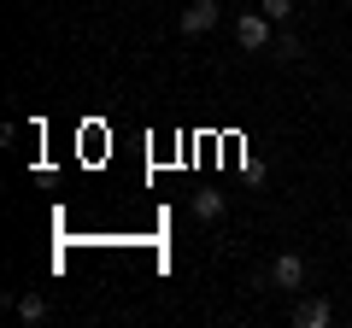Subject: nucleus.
<instances>
[{
    "label": "nucleus",
    "mask_w": 352,
    "mask_h": 328,
    "mask_svg": "<svg viewBox=\"0 0 352 328\" xmlns=\"http://www.w3.org/2000/svg\"><path fill=\"white\" fill-rule=\"evenodd\" d=\"M270 41H276V18L264 12V6H258V12H241V18H235V47H241V53H264Z\"/></svg>",
    "instance_id": "1"
},
{
    "label": "nucleus",
    "mask_w": 352,
    "mask_h": 328,
    "mask_svg": "<svg viewBox=\"0 0 352 328\" xmlns=\"http://www.w3.org/2000/svg\"><path fill=\"white\" fill-rule=\"evenodd\" d=\"M217 18H223L217 0H188V6L176 12V30H182V36H206V30H217Z\"/></svg>",
    "instance_id": "2"
},
{
    "label": "nucleus",
    "mask_w": 352,
    "mask_h": 328,
    "mask_svg": "<svg viewBox=\"0 0 352 328\" xmlns=\"http://www.w3.org/2000/svg\"><path fill=\"white\" fill-rule=\"evenodd\" d=\"M270 288L300 293V288H305V258H300V253H282L276 264H270Z\"/></svg>",
    "instance_id": "3"
},
{
    "label": "nucleus",
    "mask_w": 352,
    "mask_h": 328,
    "mask_svg": "<svg viewBox=\"0 0 352 328\" xmlns=\"http://www.w3.org/2000/svg\"><path fill=\"white\" fill-rule=\"evenodd\" d=\"M294 323H300V328H329V323H335V305H329V299H300V305H294Z\"/></svg>",
    "instance_id": "4"
},
{
    "label": "nucleus",
    "mask_w": 352,
    "mask_h": 328,
    "mask_svg": "<svg viewBox=\"0 0 352 328\" xmlns=\"http://www.w3.org/2000/svg\"><path fill=\"white\" fill-rule=\"evenodd\" d=\"M270 53H276L282 65H294V59H305V41L294 36V30H276V41H270Z\"/></svg>",
    "instance_id": "5"
},
{
    "label": "nucleus",
    "mask_w": 352,
    "mask_h": 328,
    "mask_svg": "<svg viewBox=\"0 0 352 328\" xmlns=\"http://www.w3.org/2000/svg\"><path fill=\"white\" fill-rule=\"evenodd\" d=\"M12 311H18V316H24V323H30V328H36V323H41V316H47V299H41V293H24V299H12Z\"/></svg>",
    "instance_id": "6"
},
{
    "label": "nucleus",
    "mask_w": 352,
    "mask_h": 328,
    "mask_svg": "<svg viewBox=\"0 0 352 328\" xmlns=\"http://www.w3.org/2000/svg\"><path fill=\"white\" fill-rule=\"evenodd\" d=\"M194 217L200 223H217L223 217V194H194Z\"/></svg>",
    "instance_id": "7"
},
{
    "label": "nucleus",
    "mask_w": 352,
    "mask_h": 328,
    "mask_svg": "<svg viewBox=\"0 0 352 328\" xmlns=\"http://www.w3.org/2000/svg\"><path fill=\"white\" fill-rule=\"evenodd\" d=\"M264 12L276 18V24H288V18H294V0H264Z\"/></svg>",
    "instance_id": "8"
},
{
    "label": "nucleus",
    "mask_w": 352,
    "mask_h": 328,
    "mask_svg": "<svg viewBox=\"0 0 352 328\" xmlns=\"http://www.w3.org/2000/svg\"><path fill=\"white\" fill-rule=\"evenodd\" d=\"M346 6H352V0H346Z\"/></svg>",
    "instance_id": "9"
}]
</instances>
